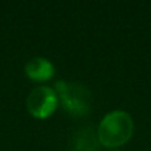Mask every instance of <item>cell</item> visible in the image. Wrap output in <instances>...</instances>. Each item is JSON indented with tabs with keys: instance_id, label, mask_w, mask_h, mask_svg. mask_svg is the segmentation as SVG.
Returning a JSON list of instances; mask_svg holds the SVG:
<instances>
[{
	"instance_id": "obj_1",
	"label": "cell",
	"mask_w": 151,
	"mask_h": 151,
	"mask_svg": "<svg viewBox=\"0 0 151 151\" xmlns=\"http://www.w3.org/2000/svg\"><path fill=\"white\" fill-rule=\"evenodd\" d=\"M133 132V122L129 113L114 110L108 113L98 126V139L104 147H119L129 141Z\"/></svg>"
},
{
	"instance_id": "obj_2",
	"label": "cell",
	"mask_w": 151,
	"mask_h": 151,
	"mask_svg": "<svg viewBox=\"0 0 151 151\" xmlns=\"http://www.w3.org/2000/svg\"><path fill=\"white\" fill-rule=\"evenodd\" d=\"M55 89L58 93L56 96L59 98L62 107L71 116L82 117L89 113L91 104H92V95L85 85L67 83V82L59 80L55 83Z\"/></svg>"
},
{
	"instance_id": "obj_3",
	"label": "cell",
	"mask_w": 151,
	"mask_h": 151,
	"mask_svg": "<svg viewBox=\"0 0 151 151\" xmlns=\"http://www.w3.org/2000/svg\"><path fill=\"white\" fill-rule=\"evenodd\" d=\"M56 104H58V96L53 92V89L47 86H39L33 89L27 98L28 111L37 119L49 117L55 111Z\"/></svg>"
},
{
	"instance_id": "obj_4",
	"label": "cell",
	"mask_w": 151,
	"mask_h": 151,
	"mask_svg": "<svg viewBox=\"0 0 151 151\" xmlns=\"http://www.w3.org/2000/svg\"><path fill=\"white\" fill-rule=\"evenodd\" d=\"M25 74L33 80L45 82L53 76V65L46 58H33L25 64Z\"/></svg>"
},
{
	"instance_id": "obj_5",
	"label": "cell",
	"mask_w": 151,
	"mask_h": 151,
	"mask_svg": "<svg viewBox=\"0 0 151 151\" xmlns=\"http://www.w3.org/2000/svg\"><path fill=\"white\" fill-rule=\"evenodd\" d=\"M98 133L92 127H82L73 136L71 145L74 151H98Z\"/></svg>"
},
{
	"instance_id": "obj_6",
	"label": "cell",
	"mask_w": 151,
	"mask_h": 151,
	"mask_svg": "<svg viewBox=\"0 0 151 151\" xmlns=\"http://www.w3.org/2000/svg\"><path fill=\"white\" fill-rule=\"evenodd\" d=\"M114 151H119V150H114Z\"/></svg>"
}]
</instances>
